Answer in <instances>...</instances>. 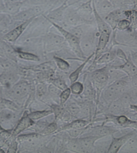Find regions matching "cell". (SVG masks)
<instances>
[{
	"label": "cell",
	"instance_id": "d6986e66",
	"mask_svg": "<svg viewBox=\"0 0 137 153\" xmlns=\"http://www.w3.org/2000/svg\"><path fill=\"white\" fill-rule=\"evenodd\" d=\"M110 68L121 71L128 76L137 75V68L131 61L129 56H128L127 60L125 61L123 64H119V65H110Z\"/></svg>",
	"mask_w": 137,
	"mask_h": 153
},
{
	"label": "cell",
	"instance_id": "bcb514c9",
	"mask_svg": "<svg viewBox=\"0 0 137 153\" xmlns=\"http://www.w3.org/2000/svg\"><path fill=\"white\" fill-rule=\"evenodd\" d=\"M24 0H4V4L6 3H21L23 2Z\"/></svg>",
	"mask_w": 137,
	"mask_h": 153
},
{
	"label": "cell",
	"instance_id": "d6a6232c",
	"mask_svg": "<svg viewBox=\"0 0 137 153\" xmlns=\"http://www.w3.org/2000/svg\"><path fill=\"white\" fill-rule=\"evenodd\" d=\"M36 95L38 99L42 100L48 95V86L42 82H38L36 86Z\"/></svg>",
	"mask_w": 137,
	"mask_h": 153
},
{
	"label": "cell",
	"instance_id": "4dcf8cb0",
	"mask_svg": "<svg viewBox=\"0 0 137 153\" xmlns=\"http://www.w3.org/2000/svg\"><path fill=\"white\" fill-rule=\"evenodd\" d=\"M53 61L57 68H58L60 71L63 72H68L70 69V64L69 62L62 57L54 56Z\"/></svg>",
	"mask_w": 137,
	"mask_h": 153
},
{
	"label": "cell",
	"instance_id": "ac0fdd59",
	"mask_svg": "<svg viewBox=\"0 0 137 153\" xmlns=\"http://www.w3.org/2000/svg\"><path fill=\"white\" fill-rule=\"evenodd\" d=\"M100 138L94 136H81L78 137L83 152H93L95 151V143Z\"/></svg>",
	"mask_w": 137,
	"mask_h": 153
},
{
	"label": "cell",
	"instance_id": "b9f144b4",
	"mask_svg": "<svg viewBox=\"0 0 137 153\" xmlns=\"http://www.w3.org/2000/svg\"><path fill=\"white\" fill-rule=\"evenodd\" d=\"M81 26L82 25L75 26V27H69L66 30L80 39L83 36L84 32H85L83 30V28L81 27Z\"/></svg>",
	"mask_w": 137,
	"mask_h": 153
},
{
	"label": "cell",
	"instance_id": "1f68e13d",
	"mask_svg": "<svg viewBox=\"0 0 137 153\" xmlns=\"http://www.w3.org/2000/svg\"><path fill=\"white\" fill-rule=\"evenodd\" d=\"M55 0H24L22 2V8H29L31 7L43 6L51 3ZM22 10V9H21Z\"/></svg>",
	"mask_w": 137,
	"mask_h": 153
},
{
	"label": "cell",
	"instance_id": "30bf717a",
	"mask_svg": "<svg viewBox=\"0 0 137 153\" xmlns=\"http://www.w3.org/2000/svg\"><path fill=\"white\" fill-rule=\"evenodd\" d=\"M33 19H29L27 21L19 23L18 25H16V27H14L1 36V38L5 41L10 43L16 42V41L19 39V38L22 36L23 32L26 30V29L27 28L28 26L30 25V23L32 22Z\"/></svg>",
	"mask_w": 137,
	"mask_h": 153
},
{
	"label": "cell",
	"instance_id": "52a82bcc",
	"mask_svg": "<svg viewBox=\"0 0 137 153\" xmlns=\"http://www.w3.org/2000/svg\"><path fill=\"white\" fill-rule=\"evenodd\" d=\"M24 111H16L4 108L0 111V128L12 131L21 118Z\"/></svg>",
	"mask_w": 137,
	"mask_h": 153
},
{
	"label": "cell",
	"instance_id": "5b68a950",
	"mask_svg": "<svg viewBox=\"0 0 137 153\" xmlns=\"http://www.w3.org/2000/svg\"><path fill=\"white\" fill-rule=\"evenodd\" d=\"M98 40V32L96 30H91L84 32L83 36L80 38V46L86 57L95 55Z\"/></svg>",
	"mask_w": 137,
	"mask_h": 153
},
{
	"label": "cell",
	"instance_id": "4fadbf2b",
	"mask_svg": "<svg viewBox=\"0 0 137 153\" xmlns=\"http://www.w3.org/2000/svg\"><path fill=\"white\" fill-rule=\"evenodd\" d=\"M21 79V74L17 72H6L0 74V88H10Z\"/></svg>",
	"mask_w": 137,
	"mask_h": 153
},
{
	"label": "cell",
	"instance_id": "7c38bea8",
	"mask_svg": "<svg viewBox=\"0 0 137 153\" xmlns=\"http://www.w3.org/2000/svg\"><path fill=\"white\" fill-rule=\"evenodd\" d=\"M135 134L134 131L127 133L126 135L121 136L119 137H112V141L110 142L109 148L107 150L108 153H117L121 151L122 147L126 144V142Z\"/></svg>",
	"mask_w": 137,
	"mask_h": 153
},
{
	"label": "cell",
	"instance_id": "f907efd6",
	"mask_svg": "<svg viewBox=\"0 0 137 153\" xmlns=\"http://www.w3.org/2000/svg\"><path fill=\"white\" fill-rule=\"evenodd\" d=\"M1 99H2V97H1V94H0V101H1Z\"/></svg>",
	"mask_w": 137,
	"mask_h": 153
},
{
	"label": "cell",
	"instance_id": "8992f818",
	"mask_svg": "<svg viewBox=\"0 0 137 153\" xmlns=\"http://www.w3.org/2000/svg\"><path fill=\"white\" fill-rule=\"evenodd\" d=\"M44 51L47 53L58 51L65 48H69L64 37L60 34L49 32L42 37Z\"/></svg>",
	"mask_w": 137,
	"mask_h": 153
},
{
	"label": "cell",
	"instance_id": "e575fe53",
	"mask_svg": "<svg viewBox=\"0 0 137 153\" xmlns=\"http://www.w3.org/2000/svg\"><path fill=\"white\" fill-rule=\"evenodd\" d=\"M72 94L74 96H81L83 94L84 90V85L83 83L76 81L75 82L71 83L70 86Z\"/></svg>",
	"mask_w": 137,
	"mask_h": 153
},
{
	"label": "cell",
	"instance_id": "c3c4849f",
	"mask_svg": "<svg viewBox=\"0 0 137 153\" xmlns=\"http://www.w3.org/2000/svg\"><path fill=\"white\" fill-rule=\"evenodd\" d=\"M133 128H134V129H136V130H137V120H136V124H134Z\"/></svg>",
	"mask_w": 137,
	"mask_h": 153
},
{
	"label": "cell",
	"instance_id": "d590c367",
	"mask_svg": "<svg viewBox=\"0 0 137 153\" xmlns=\"http://www.w3.org/2000/svg\"><path fill=\"white\" fill-rule=\"evenodd\" d=\"M59 126L56 122H53V123H49L46 126V127L43 129L40 134L42 135H49L55 133H57L58 131Z\"/></svg>",
	"mask_w": 137,
	"mask_h": 153
},
{
	"label": "cell",
	"instance_id": "ab89813d",
	"mask_svg": "<svg viewBox=\"0 0 137 153\" xmlns=\"http://www.w3.org/2000/svg\"><path fill=\"white\" fill-rule=\"evenodd\" d=\"M89 125V126H90ZM89 126L85 128H76V129H70V130L66 131L68 135L70 136V137L72 138H78L83 135L84 133L86 132L87 129L88 128Z\"/></svg>",
	"mask_w": 137,
	"mask_h": 153
},
{
	"label": "cell",
	"instance_id": "74e56055",
	"mask_svg": "<svg viewBox=\"0 0 137 153\" xmlns=\"http://www.w3.org/2000/svg\"><path fill=\"white\" fill-rule=\"evenodd\" d=\"M49 83L55 85L57 88H59L61 91L66 90V88H68L66 81L61 78H50L49 80Z\"/></svg>",
	"mask_w": 137,
	"mask_h": 153
},
{
	"label": "cell",
	"instance_id": "ba28073f",
	"mask_svg": "<svg viewBox=\"0 0 137 153\" xmlns=\"http://www.w3.org/2000/svg\"><path fill=\"white\" fill-rule=\"evenodd\" d=\"M93 23L87 21L84 19L78 13L76 8H74L73 6H68L64 12V22L61 24V27L67 29L69 27H75L83 25H92Z\"/></svg>",
	"mask_w": 137,
	"mask_h": 153
},
{
	"label": "cell",
	"instance_id": "d4e9b609",
	"mask_svg": "<svg viewBox=\"0 0 137 153\" xmlns=\"http://www.w3.org/2000/svg\"><path fill=\"white\" fill-rule=\"evenodd\" d=\"M116 57V50H109L105 51L96 59L93 64H109L115 60Z\"/></svg>",
	"mask_w": 137,
	"mask_h": 153
},
{
	"label": "cell",
	"instance_id": "6da1fadb",
	"mask_svg": "<svg viewBox=\"0 0 137 153\" xmlns=\"http://www.w3.org/2000/svg\"><path fill=\"white\" fill-rule=\"evenodd\" d=\"M32 92L31 84L27 81L21 79L16 84L9 88H0V94L2 98L13 100L23 107Z\"/></svg>",
	"mask_w": 137,
	"mask_h": 153
},
{
	"label": "cell",
	"instance_id": "681fc988",
	"mask_svg": "<svg viewBox=\"0 0 137 153\" xmlns=\"http://www.w3.org/2000/svg\"><path fill=\"white\" fill-rule=\"evenodd\" d=\"M0 152H5V151H4V150L3 149V148H0Z\"/></svg>",
	"mask_w": 137,
	"mask_h": 153
},
{
	"label": "cell",
	"instance_id": "484cf974",
	"mask_svg": "<svg viewBox=\"0 0 137 153\" xmlns=\"http://www.w3.org/2000/svg\"><path fill=\"white\" fill-rule=\"evenodd\" d=\"M93 57H94V54L87 57V58L85 59V60H84L81 65H79L77 68L75 69V70L70 74L69 81L70 82V84L74 82H75L76 81H78L79 76H80V75H81V73H83V71L84 70V68H85V67L86 66V65H87L88 62H90Z\"/></svg>",
	"mask_w": 137,
	"mask_h": 153
},
{
	"label": "cell",
	"instance_id": "816d5d0a",
	"mask_svg": "<svg viewBox=\"0 0 137 153\" xmlns=\"http://www.w3.org/2000/svg\"><path fill=\"white\" fill-rule=\"evenodd\" d=\"M134 9H135L136 10V12H137V6H135V7H134Z\"/></svg>",
	"mask_w": 137,
	"mask_h": 153
},
{
	"label": "cell",
	"instance_id": "f6af8a7d",
	"mask_svg": "<svg viewBox=\"0 0 137 153\" xmlns=\"http://www.w3.org/2000/svg\"><path fill=\"white\" fill-rule=\"evenodd\" d=\"M129 56L134 66L137 68V51H130Z\"/></svg>",
	"mask_w": 137,
	"mask_h": 153
},
{
	"label": "cell",
	"instance_id": "44dd1931",
	"mask_svg": "<svg viewBox=\"0 0 137 153\" xmlns=\"http://www.w3.org/2000/svg\"><path fill=\"white\" fill-rule=\"evenodd\" d=\"M91 123V121L87 120L85 119H76L64 125L61 126V127L58 128L57 132H61V131H66L70 130V129H76V128H83L88 126Z\"/></svg>",
	"mask_w": 137,
	"mask_h": 153
},
{
	"label": "cell",
	"instance_id": "603a6c76",
	"mask_svg": "<svg viewBox=\"0 0 137 153\" xmlns=\"http://www.w3.org/2000/svg\"><path fill=\"white\" fill-rule=\"evenodd\" d=\"M22 9V2L21 3H6L0 6V14L15 15Z\"/></svg>",
	"mask_w": 137,
	"mask_h": 153
},
{
	"label": "cell",
	"instance_id": "3957f363",
	"mask_svg": "<svg viewBox=\"0 0 137 153\" xmlns=\"http://www.w3.org/2000/svg\"><path fill=\"white\" fill-rule=\"evenodd\" d=\"M47 21L49 23L51 24L52 26H53V27L56 29V30L59 32L60 34L64 37L70 49L76 54V56H77L78 58H79L82 61L85 60V59L87 58V57L85 56L82 50H81V48L80 46V39L75 36L74 35H73L72 33L70 32L69 31L66 30V29H65L63 27H61V26L58 25V24L55 23L53 22H52V21Z\"/></svg>",
	"mask_w": 137,
	"mask_h": 153
},
{
	"label": "cell",
	"instance_id": "8d00e7d4",
	"mask_svg": "<svg viewBox=\"0 0 137 153\" xmlns=\"http://www.w3.org/2000/svg\"><path fill=\"white\" fill-rule=\"evenodd\" d=\"M61 90H59V88L55 87L51 83L48 85V95L53 100H59V96L61 94Z\"/></svg>",
	"mask_w": 137,
	"mask_h": 153
},
{
	"label": "cell",
	"instance_id": "ee69618b",
	"mask_svg": "<svg viewBox=\"0 0 137 153\" xmlns=\"http://www.w3.org/2000/svg\"><path fill=\"white\" fill-rule=\"evenodd\" d=\"M115 50H116L117 58L120 59V61H123L124 62L127 60V59H128V56H126V54L124 52L123 50L121 49H117Z\"/></svg>",
	"mask_w": 137,
	"mask_h": 153
},
{
	"label": "cell",
	"instance_id": "7a4b0ae2",
	"mask_svg": "<svg viewBox=\"0 0 137 153\" xmlns=\"http://www.w3.org/2000/svg\"><path fill=\"white\" fill-rule=\"evenodd\" d=\"M129 89V76L126 75L109 83L102 90L101 95L108 106L112 102L118 99L125 92H128Z\"/></svg>",
	"mask_w": 137,
	"mask_h": 153
},
{
	"label": "cell",
	"instance_id": "cb8c5ba5",
	"mask_svg": "<svg viewBox=\"0 0 137 153\" xmlns=\"http://www.w3.org/2000/svg\"><path fill=\"white\" fill-rule=\"evenodd\" d=\"M108 111L110 114L115 115V116H119V115H126L130 109L125 107L119 99L115 100L111 103L108 105Z\"/></svg>",
	"mask_w": 137,
	"mask_h": 153
},
{
	"label": "cell",
	"instance_id": "2e32d148",
	"mask_svg": "<svg viewBox=\"0 0 137 153\" xmlns=\"http://www.w3.org/2000/svg\"><path fill=\"white\" fill-rule=\"evenodd\" d=\"M93 4L96 12L102 18L116 9L110 0H93Z\"/></svg>",
	"mask_w": 137,
	"mask_h": 153
},
{
	"label": "cell",
	"instance_id": "f546056e",
	"mask_svg": "<svg viewBox=\"0 0 137 153\" xmlns=\"http://www.w3.org/2000/svg\"><path fill=\"white\" fill-rule=\"evenodd\" d=\"M116 8L133 9L134 7L133 0H110Z\"/></svg>",
	"mask_w": 137,
	"mask_h": 153
},
{
	"label": "cell",
	"instance_id": "9a60e30c",
	"mask_svg": "<svg viewBox=\"0 0 137 153\" xmlns=\"http://www.w3.org/2000/svg\"><path fill=\"white\" fill-rule=\"evenodd\" d=\"M92 2L93 0H89V1L81 3L78 8H76V10L84 19L90 22L94 23L95 19Z\"/></svg>",
	"mask_w": 137,
	"mask_h": 153
},
{
	"label": "cell",
	"instance_id": "60d3db41",
	"mask_svg": "<svg viewBox=\"0 0 137 153\" xmlns=\"http://www.w3.org/2000/svg\"><path fill=\"white\" fill-rule=\"evenodd\" d=\"M71 94V90L69 87L66 88V90L61 91V94H60L59 96V105H64L66 104L67 101L69 100Z\"/></svg>",
	"mask_w": 137,
	"mask_h": 153
},
{
	"label": "cell",
	"instance_id": "7dc6e473",
	"mask_svg": "<svg viewBox=\"0 0 137 153\" xmlns=\"http://www.w3.org/2000/svg\"><path fill=\"white\" fill-rule=\"evenodd\" d=\"M130 110H132V111H134L137 113V105L132 104L130 105Z\"/></svg>",
	"mask_w": 137,
	"mask_h": 153
},
{
	"label": "cell",
	"instance_id": "4316f807",
	"mask_svg": "<svg viewBox=\"0 0 137 153\" xmlns=\"http://www.w3.org/2000/svg\"><path fill=\"white\" fill-rule=\"evenodd\" d=\"M15 54L18 59H23L25 61L29 62H39L40 57L37 55L33 54L32 53L28 51H24L23 50L15 48Z\"/></svg>",
	"mask_w": 137,
	"mask_h": 153
},
{
	"label": "cell",
	"instance_id": "9c48e42d",
	"mask_svg": "<svg viewBox=\"0 0 137 153\" xmlns=\"http://www.w3.org/2000/svg\"><path fill=\"white\" fill-rule=\"evenodd\" d=\"M119 131V128L112 126H106L102 124L100 126H89L86 132L81 136H94L100 139L114 135Z\"/></svg>",
	"mask_w": 137,
	"mask_h": 153
},
{
	"label": "cell",
	"instance_id": "f35d334b",
	"mask_svg": "<svg viewBox=\"0 0 137 153\" xmlns=\"http://www.w3.org/2000/svg\"><path fill=\"white\" fill-rule=\"evenodd\" d=\"M132 21L128 19H123L120 20L117 25V30L119 31H128L131 27Z\"/></svg>",
	"mask_w": 137,
	"mask_h": 153
},
{
	"label": "cell",
	"instance_id": "7bdbcfd3",
	"mask_svg": "<svg viewBox=\"0 0 137 153\" xmlns=\"http://www.w3.org/2000/svg\"><path fill=\"white\" fill-rule=\"evenodd\" d=\"M48 124H49V123H47V122H44V121L40 122L38 120L37 122H36L34 125L32 126L31 128L34 131V132L40 134V133L42 132L43 129L46 127V126H47Z\"/></svg>",
	"mask_w": 137,
	"mask_h": 153
},
{
	"label": "cell",
	"instance_id": "ffe728a7",
	"mask_svg": "<svg viewBox=\"0 0 137 153\" xmlns=\"http://www.w3.org/2000/svg\"><path fill=\"white\" fill-rule=\"evenodd\" d=\"M84 90L83 94V97L84 99L89 101L95 100L96 95V91L95 88L93 87V85L89 76V74H87L84 78Z\"/></svg>",
	"mask_w": 137,
	"mask_h": 153
},
{
	"label": "cell",
	"instance_id": "e0dca14e",
	"mask_svg": "<svg viewBox=\"0 0 137 153\" xmlns=\"http://www.w3.org/2000/svg\"><path fill=\"white\" fill-rule=\"evenodd\" d=\"M6 72H17L21 74L22 71L17 62L7 57L0 56V74Z\"/></svg>",
	"mask_w": 137,
	"mask_h": 153
},
{
	"label": "cell",
	"instance_id": "277c9868",
	"mask_svg": "<svg viewBox=\"0 0 137 153\" xmlns=\"http://www.w3.org/2000/svg\"><path fill=\"white\" fill-rule=\"evenodd\" d=\"M109 70L110 64H107L102 68L91 71L89 74L90 78L92 82L93 87L95 88L97 94H100L102 90L109 83Z\"/></svg>",
	"mask_w": 137,
	"mask_h": 153
},
{
	"label": "cell",
	"instance_id": "836d02e7",
	"mask_svg": "<svg viewBox=\"0 0 137 153\" xmlns=\"http://www.w3.org/2000/svg\"><path fill=\"white\" fill-rule=\"evenodd\" d=\"M65 108L69 112L73 118H76L81 113V105L75 102H70L66 105Z\"/></svg>",
	"mask_w": 137,
	"mask_h": 153
},
{
	"label": "cell",
	"instance_id": "8fae6325",
	"mask_svg": "<svg viewBox=\"0 0 137 153\" xmlns=\"http://www.w3.org/2000/svg\"><path fill=\"white\" fill-rule=\"evenodd\" d=\"M35 123L36 122L32 120L28 116L27 111H24L15 127L12 131V137H16V136L22 133L23 131L30 128L32 126L34 125Z\"/></svg>",
	"mask_w": 137,
	"mask_h": 153
},
{
	"label": "cell",
	"instance_id": "7402d4cb",
	"mask_svg": "<svg viewBox=\"0 0 137 153\" xmlns=\"http://www.w3.org/2000/svg\"><path fill=\"white\" fill-rule=\"evenodd\" d=\"M55 67L57 66L55 65L54 61H48L38 64V65L27 67V68H23V69L25 71L38 72V73H44V72H54Z\"/></svg>",
	"mask_w": 137,
	"mask_h": 153
},
{
	"label": "cell",
	"instance_id": "5bb4252c",
	"mask_svg": "<svg viewBox=\"0 0 137 153\" xmlns=\"http://www.w3.org/2000/svg\"><path fill=\"white\" fill-rule=\"evenodd\" d=\"M105 123H113L123 128H133L134 124H136V120L128 118L126 115H119L115 116L112 114H108L107 118L105 120Z\"/></svg>",
	"mask_w": 137,
	"mask_h": 153
},
{
	"label": "cell",
	"instance_id": "f1b7e54d",
	"mask_svg": "<svg viewBox=\"0 0 137 153\" xmlns=\"http://www.w3.org/2000/svg\"><path fill=\"white\" fill-rule=\"evenodd\" d=\"M28 116L34 122H37L40 120L46 118V117L53 114L52 109H44V110H38V111H31L27 113Z\"/></svg>",
	"mask_w": 137,
	"mask_h": 153
},
{
	"label": "cell",
	"instance_id": "83f0119b",
	"mask_svg": "<svg viewBox=\"0 0 137 153\" xmlns=\"http://www.w3.org/2000/svg\"><path fill=\"white\" fill-rule=\"evenodd\" d=\"M44 135H41V134L33 132L31 133H27V134H23L21 133L20 135H17L16 137V142L19 143V144L23 143H27V142H32V141L36 140L40 137H43Z\"/></svg>",
	"mask_w": 137,
	"mask_h": 153
}]
</instances>
